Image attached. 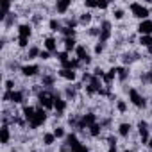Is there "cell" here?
Segmentation results:
<instances>
[{
	"instance_id": "33",
	"label": "cell",
	"mask_w": 152,
	"mask_h": 152,
	"mask_svg": "<svg viewBox=\"0 0 152 152\" xmlns=\"http://www.w3.org/2000/svg\"><path fill=\"white\" fill-rule=\"evenodd\" d=\"M54 136L59 140V138H66V132H64V127H54Z\"/></svg>"
},
{
	"instance_id": "20",
	"label": "cell",
	"mask_w": 152,
	"mask_h": 152,
	"mask_svg": "<svg viewBox=\"0 0 152 152\" xmlns=\"http://www.w3.org/2000/svg\"><path fill=\"white\" fill-rule=\"evenodd\" d=\"M63 50L64 52H72V50H75V48H77V39H75V38H63Z\"/></svg>"
},
{
	"instance_id": "19",
	"label": "cell",
	"mask_w": 152,
	"mask_h": 152,
	"mask_svg": "<svg viewBox=\"0 0 152 152\" xmlns=\"http://www.w3.org/2000/svg\"><path fill=\"white\" fill-rule=\"evenodd\" d=\"M70 7H72V0H57L56 2V11L59 15H64Z\"/></svg>"
},
{
	"instance_id": "46",
	"label": "cell",
	"mask_w": 152,
	"mask_h": 152,
	"mask_svg": "<svg viewBox=\"0 0 152 152\" xmlns=\"http://www.w3.org/2000/svg\"><path fill=\"white\" fill-rule=\"evenodd\" d=\"M31 152H36V150H31Z\"/></svg>"
},
{
	"instance_id": "3",
	"label": "cell",
	"mask_w": 152,
	"mask_h": 152,
	"mask_svg": "<svg viewBox=\"0 0 152 152\" xmlns=\"http://www.w3.org/2000/svg\"><path fill=\"white\" fill-rule=\"evenodd\" d=\"M54 102H56V93L48 91V90H41L38 93V104L43 107V109H54Z\"/></svg>"
},
{
	"instance_id": "32",
	"label": "cell",
	"mask_w": 152,
	"mask_h": 152,
	"mask_svg": "<svg viewBox=\"0 0 152 152\" xmlns=\"http://www.w3.org/2000/svg\"><path fill=\"white\" fill-rule=\"evenodd\" d=\"M41 84L50 88V86L56 84V77H54V75H43V77H41Z\"/></svg>"
},
{
	"instance_id": "6",
	"label": "cell",
	"mask_w": 152,
	"mask_h": 152,
	"mask_svg": "<svg viewBox=\"0 0 152 152\" xmlns=\"http://www.w3.org/2000/svg\"><path fill=\"white\" fill-rule=\"evenodd\" d=\"M4 102H13V104H22L25 100V93L22 90H15V91H4L2 95Z\"/></svg>"
},
{
	"instance_id": "24",
	"label": "cell",
	"mask_w": 152,
	"mask_h": 152,
	"mask_svg": "<svg viewBox=\"0 0 152 152\" xmlns=\"http://www.w3.org/2000/svg\"><path fill=\"white\" fill-rule=\"evenodd\" d=\"M39 54H41V48L39 47H36V45H32V47H29L27 48V59H36V57H39Z\"/></svg>"
},
{
	"instance_id": "17",
	"label": "cell",
	"mask_w": 152,
	"mask_h": 152,
	"mask_svg": "<svg viewBox=\"0 0 152 152\" xmlns=\"http://www.w3.org/2000/svg\"><path fill=\"white\" fill-rule=\"evenodd\" d=\"M43 47H45L47 52L56 54V52H57V39H56L54 36H47V38L43 39Z\"/></svg>"
},
{
	"instance_id": "39",
	"label": "cell",
	"mask_w": 152,
	"mask_h": 152,
	"mask_svg": "<svg viewBox=\"0 0 152 152\" xmlns=\"http://www.w3.org/2000/svg\"><path fill=\"white\" fill-rule=\"evenodd\" d=\"M147 83H148V84L152 86V68H150V70L147 72Z\"/></svg>"
},
{
	"instance_id": "35",
	"label": "cell",
	"mask_w": 152,
	"mask_h": 152,
	"mask_svg": "<svg viewBox=\"0 0 152 152\" xmlns=\"http://www.w3.org/2000/svg\"><path fill=\"white\" fill-rule=\"evenodd\" d=\"M104 48H106V43L97 41V45H95V54H97V56H99V54H102V52H104Z\"/></svg>"
},
{
	"instance_id": "18",
	"label": "cell",
	"mask_w": 152,
	"mask_h": 152,
	"mask_svg": "<svg viewBox=\"0 0 152 152\" xmlns=\"http://www.w3.org/2000/svg\"><path fill=\"white\" fill-rule=\"evenodd\" d=\"M9 141H11V129H9L7 124H4L2 129H0V143H2V145H9Z\"/></svg>"
},
{
	"instance_id": "8",
	"label": "cell",
	"mask_w": 152,
	"mask_h": 152,
	"mask_svg": "<svg viewBox=\"0 0 152 152\" xmlns=\"http://www.w3.org/2000/svg\"><path fill=\"white\" fill-rule=\"evenodd\" d=\"M100 34H99V41H102V43H107L109 39H111V34H113V25H111V22L109 20H104L102 23H100Z\"/></svg>"
},
{
	"instance_id": "42",
	"label": "cell",
	"mask_w": 152,
	"mask_h": 152,
	"mask_svg": "<svg viewBox=\"0 0 152 152\" xmlns=\"http://www.w3.org/2000/svg\"><path fill=\"white\" fill-rule=\"evenodd\" d=\"M124 152H134V150H124Z\"/></svg>"
},
{
	"instance_id": "13",
	"label": "cell",
	"mask_w": 152,
	"mask_h": 152,
	"mask_svg": "<svg viewBox=\"0 0 152 152\" xmlns=\"http://www.w3.org/2000/svg\"><path fill=\"white\" fill-rule=\"evenodd\" d=\"M66 107H68V100L57 93V95H56V102H54V111L57 113V116H61V115L66 111Z\"/></svg>"
},
{
	"instance_id": "40",
	"label": "cell",
	"mask_w": 152,
	"mask_h": 152,
	"mask_svg": "<svg viewBox=\"0 0 152 152\" xmlns=\"http://www.w3.org/2000/svg\"><path fill=\"white\" fill-rule=\"evenodd\" d=\"M147 147H148V148H150V150H152V138H150V140H148V143H147Z\"/></svg>"
},
{
	"instance_id": "23",
	"label": "cell",
	"mask_w": 152,
	"mask_h": 152,
	"mask_svg": "<svg viewBox=\"0 0 152 152\" xmlns=\"http://www.w3.org/2000/svg\"><path fill=\"white\" fill-rule=\"evenodd\" d=\"M56 136H54V132H43V136H41V143L45 145V147H52L54 143H56Z\"/></svg>"
},
{
	"instance_id": "9",
	"label": "cell",
	"mask_w": 152,
	"mask_h": 152,
	"mask_svg": "<svg viewBox=\"0 0 152 152\" xmlns=\"http://www.w3.org/2000/svg\"><path fill=\"white\" fill-rule=\"evenodd\" d=\"M138 134H140L141 143L147 145L148 140H150V124L145 122V120H140V122H138Z\"/></svg>"
},
{
	"instance_id": "31",
	"label": "cell",
	"mask_w": 152,
	"mask_h": 152,
	"mask_svg": "<svg viewBox=\"0 0 152 152\" xmlns=\"http://www.w3.org/2000/svg\"><path fill=\"white\" fill-rule=\"evenodd\" d=\"M127 77H129V70L125 68V66H118V81H122V83H125L127 81Z\"/></svg>"
},
{
	"instance_id": "10",
	"label": "cell",
	"mask_w": 152,
	"mask_h": 152,
	"mask_svg": "<svg viewBox=\"0 0 152 152\" xmlns=\"http://www.w3.org/2000/svg\"><path fill=\"white\" fill-rule=\"evenodd\" d=\"M39 64H34V63H27V64H22L20 66V72H22V75L23 77H36V75L39 73Z\"/></svg>"
},
{
	"instance_id": "15",
	"label": "cell",
	"mask_w": 152,
	"mask_h": 152,
	"mask_svg": "<svg viewBox=\"0 0 152 152\" xmlns=\"http://www.w3.org/2000/svg\"><path fill=\"white\" fill-rule=\"evenodd\" d=\"M16 32H18V39H29L32 34V27H31V23H20Z\"/></svg>"
},
{
	"instance_id": "22",
	"label": "cell",
	"mask_w": 152,
	"mask_h": 152,
	"mask_svg": "<svg viewBox=\"0 0 152 152\" xmlns=\"http://www.w3.org/2000/svg\"><path fill=\"white\" fill-rule=\"evenodd\" d=\"M22 113H23V120L29 124V122L32 120L34 113H36V107H32V106H23V107H22Z\"/></svg>"
},
{
	"instance_id": "11",
	"label": "cell",
	"mask_w": 152,
	"mask_h": 152,
	"mask_svg": "<svg viewBox=\"0 0 152 152\" xmlns=\"http://www.w3.org/2000/svg\"><path fill=\"white\" fill-rule=\"evenodd\" d=\"M75 56H77V59L81 63H86V64L91 63V54L88 52V48L84 45H77V48H75Z\"/></svg>"
},
{
	"instance_id": "45",
	"label": "cell",
	"mask_w": 152,
	"mask_h": 152,
	"mask_svg": "<svg viewBox=\"0 0 152 152\" xmlns=\"http://www.w3.org/2000/svg\"><path fill=\"white\" fill-rule=\"evenodd\" d=\"M150 13H152V6H150Z\"/></svg>"
},
{
	"instance_id": "7",
	"label": "cell",
	"mask_w": 152,
	"mask_h": 152,
	"mask_svg": "<svg viewBox=\"0 0 152 152\" xmlns=\"http://www.w3.org/2000/svg\"><path fill=\"white\" fill-rule=\"evenodd\" d=\"M93 124H97V115L95 113H86V115H81L75 129H90Z\"/></svg>"
},
{
	"instance_id": "21",
	"label": "cell",
	"mask_w": 152,
	"mask_h": 152,
	"mask_svg": "<svg viewBox=\"0 0 152 152\" xmlns=\"http://www.w3.org/2000/svg\"><path fill=\"white\" fill-rule=\"evenodd\" d=\"M131 131H132V125H131L129 122H124V124L118 125V134H120L122 138H129Z\"/></svg>"
},
{
	"instance_id": "14",
	"label": "cell",
	"mask_w": 152,
	"mask_h": 152,
	"mask_svg": "<svg viewBox=\"0 0 152 152\" xmlns=\"http://www.w3.org/2000/svg\"><path fill=\"white\" fill-rule=\"evenodd\" d=\"M138 32H140V36H152V18L140 22L138 23Z\"/></svg>"
},
{
	"instance_id": "41",
	"label": "cell",
	"mask_w": 152,
	"mask_h": 152,
	"mask_svg": "<svg viewBox=\"0 0 152 152\" xmlns=\"http://www.w3.org/2000/svg\"><path fill=\"white\" fill-rule=\"evenodd\" d=\"M59 152H72V150H70V148H68V147H64V148H61V150H59Z\"/></svg>"
},
{
	"instance_id": "25",
	"label": "cell",
	"mask_w": 152,
	"mask_h": 152,
	"mask_svg": "<svg viewBox=\"0 0 152 152\" xmlns=\"http://www.w3.org/2000/svg\"><path fill=\"white\" fill-rule=\"evenodd\" d=\"M88 132H90V136H93V138H99L100 136V132H102V124H93L90 129H88Z\"/></svg>"
},
{
	"instance_id": "16",
	"label": "cell",
	"mask_w": 152,
	"mask_h": 152,
	"mask_svg": "<svg viewBox=\"0 0 152 152\" xmlns=\"http://www.w3.org/2000/svg\"><path fill=\"white\" fill-rule=\"evenodd\" d=\"M57 75L61 79L68 81V83H75L77 81V72H73V70H64V68H59L57 70Z\"/></svg>"
},
{
	"instance_id": "34",
	"label": "cell",
	"mask_w": 152,
	"mask_h": 152,
	"mask_svg": "<svg viewBox=\"0 0 152 152\" xmlns=\"http://www.w3.org/2000/svg\"><path fill=\"white\" fill-rule=\"evenodd\" d=\"M116 109H118L120 113H125V111H127V104H125V100H116Z\"/></svg>"
},
{
	"instance_id": "1",
	"label": "cell",
	"mask_w": 152,
	"mask_h": 152,
	"mask_svg": "<svg viewBox=\"0 0 152 152\" xmlns=\"http://www.w3.org/2000/svg\"><path fill=\"white\" fill-rule=\"evenodd\" d=\"M64 147H68L72 152H90V148L86 147V143H83V141L77 138V134H75V132L66 134V138H64Z\"/></svg>"
},
{
	"instance_id": "28",
	"label": "cell",
	"mask_w": 152,
	"mask_h": 152,
	"mask_svg": "<svg viewBox=\"0 0 152 152\" xmlns=\"http://www.w3.org/2000/svg\"><path fill=\"white\" fill-rule=\"evenodd\" d=\"M48 27H50L52 32H61V29H63V25H61V22H59L57 18H52V20L48 22Z\"/></svg>"
},
{
	"instance_id": "44",
	"label": "cell",
	"mask_w": 152,
	"mask_h": 152,
	"mask_svg": "<svg viewBox=\"0 0 152 152\" xmlns=\"http://www.w3.org/2000/svg\"><path fill=\"white\" fill-rule=\"evenodd\" d=\"M150 131H152V124H150Z\"/></svg>"
},
{
	"instance_id": "12",
	"label": "cell",
	"mask_w": 152,
	"mask_h": 152,
	"mask_svg": "<svg viewBox=\"0 0 152 152\" xmlns=\"http://www.w3.org/2000/svg\"><path fill=\"white\" fill-rule=\"evenodd\" d=\"M118 77V66H111L107 72H106V75H104V79H102V83H104V86L109 90L111 88V84H113V81Z\"/></svg>"
},
{
	"instance_id": "2",
	"label": "cell",
	"mask_w": 152,
	"mask_h": 152,
	"mask_svg": "<svg viewBox=\"0 0 152 152\" xmlns=\"http://www.w3.org/2000/svg\"><path fill=\"white\" fill-rule=\"evenodd\" d=\"M129 11H131V15H132L134 18H138L140 22L148 20V16H150V7H147V6H143V4H140V2H131V4H129Z\"/></svg>"
},
{
	"instance_id": "38",
	"label": "cell",
	"mask_w": 152,
	"mask_h": 152,
	"mask_svg": "<svg viewBox=\"0 0 152 152\" xmlns=\"http://www.w3.org/2000/svg\"><path fill=\"white\" fill-rule=\"evenodd\" d=\"M50 57H52V54H50V52H47V50H41V54H39V59H41V61H48Z\"/></svg>"
},
{
	"instance_id": "27",
	"label": "cell",
	"mask_w": 152,
	"mask_h": 152,
	"mask_svg": "<svg viewBox=\"0 0 152 152\" xmlns=\"http://www.w3.org/2000/svg\"><path fill=\"white\" fill-rule=\"evenodd\" d=\"M91 20H93V15L91 13H83L79 16V25H90Z\"/></svg>"
},
{
	"instance_id": "37",
	"label": "cell",
	"mask_w": 152,
	"mask_h": 152,
	"mask_svg": "<svg viewBox=\"0 0 152 152\" xmlns=\"http://www.w3.org/2000/svg\"><path fill=\"white\" fill-rule=\"evenodd\" d=\"M124 9H113V16H115V20H122L124 18Z\"/></svg>"
},
{
	"instance_id": "4",
	"label": "cell",
	"mask_w": 152,
	"mask_h": 152,
	"mask_svg": "<svg viewBox=\"0 0 152 152\" xmlns=\"http://www.w3.org/2000/svg\"><path fill=\"white\" fill-rule=\"evenodd\" d=\"M127 97H129V102H131L134 107H138V109H145V107H147V99H145L136 88H129V90H127Z\"/></svg>"
},
{
	"instance_id": "5",
	"label": "cell",
	"mask_w": 152,
	"mask_h": 152,
	"mask_svg": "<svg viewBox=\"0 0 152 152\" xmlns=\"http://www.w3.org/2000/svg\"><path fill=\"white\" fill-rule=\"evenodd\" d=\"M47 118H48V115H47V109H43L41 106H38V107H36V113H34V116H32V120L29 122V127L34 131V129L41 127V125L47 122Z\"/></svg>"
},
{
	"instance_id": "29",
	"label": "cell",
	"mask_w": 152,
	"mask_h": 152,
	"mask_svg": "<svg viewBox=\"0 0 152 152\" xmlns=\"http://www.w3.org/2000/svg\"><path fill=\"white\" fill-rule=\"evenodd\" d=\"M54 56H56V59L59 61V64H63V63H66V61L70 59V54H68V52H64V50H57Z\"/></svg>"
},
{
	"instance_id": "43",
	"label": "cell",
	"mask_w": 152,
	"mask_h": 152,
	"mask_svg": "<svg viewBox=\"0 0 152 152\" xmlns=\"http://www.w3.org/2000/svg\"><path fill=\"white\" fill-rule=\"evenodd\" d=\"M11 152H18V150H15V148H13V150H11Z\"/></svg>"
},
{
	"instance_id": "30",
	"label": "cell",
	"mask_w": 152,
	"mask_h": 152,
	"mask_svg": "<svg viewBox=\"0 0 152 152\" xmlns=\"http://www.w3.org/2000/svg\"><path fill=\"white\" fill-rule=\"evenodd\" d=\"M61 34H63V38H75V36H77V31L64 25V27L61 29Z\"/></svg>"
},
{
	"instance_id": "36",
	"label": "cell",
	"mask_w": 152,
	"mask_h": 152,
	"mask_svg": "<svg viewBox=\"0 0 152 152\" xmlns=\"http://www.w3.org/2000/svg\"><path fill=\"white\" fill-rule=\"evenodd\" d=\"M4 88H6V91H15V90H16V88H15V81H13V79H7Z\"/></svg>"
},
{
	"instance_id": "26",
	"label": "cell",
	"mask_w": 152,
	"mask_h": 152,
	"mask_svg": "<svg viewBox=\"0 0 152 152\" xmlns=\"http://www.w3.org/2000/svg\"><path fill=\"white\" fill-rule=\"evenodd\" d=\"M138 43L143 47V48H152V36H140L138 38Z\"/></svg>"
}]
</instances>
